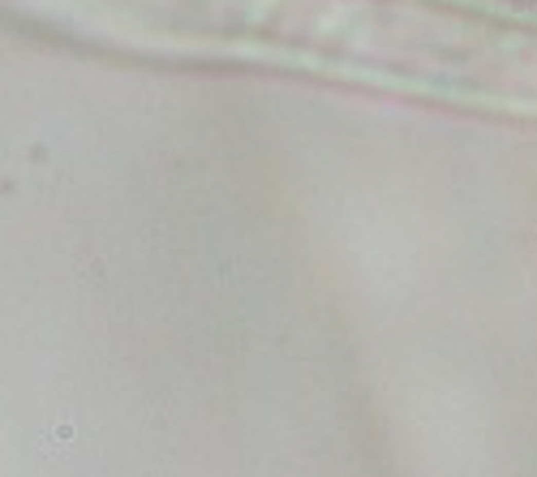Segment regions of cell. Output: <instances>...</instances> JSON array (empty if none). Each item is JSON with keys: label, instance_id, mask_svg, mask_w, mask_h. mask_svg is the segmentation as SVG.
<instances>
[{"label": "cell", "instance_id": "cell-1", "mask_svg": "<svg viewBox=\"0 0 537 477\" xmlns=\"http://www.w3.org/2000/svg\"><path fill=\"white\" fill-rule=\"evenodd\" d=\"M129 47L537 112V13L490 0H34Z\"/></svg>", "mask_w": 537, "mask_h": 477}]
</instances>
